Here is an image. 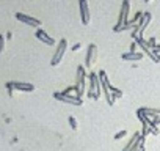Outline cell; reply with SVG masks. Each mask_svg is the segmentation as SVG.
<instances>
[{
  "label": "cell",
  "mask_w": 160,
  "mask_h": 151,
  "mask_svg": "<svg viewBox=\"0 0 160 151\" xmlns=\"http://www.w3.org/2000/svg\"><path fill=\"white\" fill-rule=\"evenodd\" d=\"M68 120H69V124H71V128H72L74 131H77V128H78V124H77V120H75L74 117H69Z\"/></svg>",
  "instance_id": "17"
},
{
  "label": "cell",
  "mask_w": 160,
  "mask_h": 151,
  "mask_svg": "<svg viewBox=\"0 0 160 151\" xmlns=\"http://www.w3.org/2000/svg\"><path fill=\"white\" fill-rule=\"evenodd\" d=\"M16 19L21 21V22H24L25 25H30V27H35V29H39V25H41V21L39 19L32 18V16H27L24 13H16Z\"/></svg>",
  "instance_id": "9"
},
{
  "label": "cell",
  "mask_w": 160,
  "mask_h": 151,
  "mask_svg": "<svg viewBox=\"0 0 160 151\" xmlns=\"http://www.w3.org/2000/svg\"><path fill=\"white\" fill-rule=\"evenodd\" d=\"M158 112H160V110H158ZM154 123H155V124H158V123H160V113H158V118H157V120H155Z\"/></svg>",
  "instance_id": "25"
},
{
  "label": "cell",
  "mask_w": 160,
  "mask_h": 151,
  "mask_svg": "<svg viewBox=\"0 0 160 151\" xmlns=\"http://www.w3.org/2000/svg\"><path fill=\"white\" fill-rule=\"evenodd\" d=\"M129 11H130L129 0H122L121 11H119V18H118V24L113 27V32H115V33H121V32H126V30H129V29L133 30V27L129 24Z\"/></svg>",
  "instance_id": "1"
},
{
  "label": "cell",
  "mask_w": 160,
  "mask_h": 151,
  "mask_svg": "<svg viewBox=\"0 0 160 151\" xmlns=\"http://www.w3.org/2000/svg\"><path fill=\"white\" fill-rule=\"evenodd\" d=\"M36 38H38L41 43L47 44V46H53V44H55V39H53V38H50V36H49V33H46V32H44V30H41V29H38V30H36Z\"/></svg>",
  "instance_id": "12"
},
{
  "label": "cell",
  "mask_w": 160,
  "mask_h": 151,
  "mask_svg": "<svg viewBox=\"0 0 160 151\" xmlns=\"http://www.w3.org/2000/svg\"><path fill=\"white\" fill-rule=\"evenodd\" d=\"M137 44H138V47L141 49V50H144V54L154 61V63H158L160 61V55H157V54H154V50L148 46V41L144 39V38H138L137 41H135Z\"/></svg>",
  "instance_id": "6"
},
{
  "label": "cell",
  "mask_w": 160,
  "mask_h": 151,
  "mask_svg": "<svg viewBox=\"0 0 160 151\" xmlns=\"http://www.w3.org/2000/svg\"><path fill=\"white\" fill-rule=\"evenodd\" d=\"M53 98L61 101V102H66V104H72V106H83V99L82 98H78V96H71V95H63L60 91L53 93Z\"/></svg>",
  "instance_id": "5"
},
{
  "label": "cell",
  "mask_w": 160,
  "mask_h": 151,
  "mask_svg": "<svg viewBox=\"0 0 160 151\" xmlns=\"http://www.w3.org/2000/svg\"><path fill=\"white\" fill-rule=\"evenodd\" d=\"M66 50H68V41L63 38V39L58 43V46H57V50H55V54H53V57H52V60H50V65H52V66H57L58 63H61V60H63Z\"/></svg>",
  "instance_id": "4"
},
{
  "label": "cell",
  "mask_w": 160,
  "mask_h": 151,
  "mask_svg": "<svg viewBox=\"0 0 160 151\" xmlns=\"http://www.w3.org/2000/svg\"><path fill=\"white\" fill-rule=\"evenodd\" d=\"M137 112H140V113H143V115H146L148 118H151L152 121H155L157 118H158V110L157 109H152V107H141V109H138Z\"/></svg>",
  "instance_id": "13"
},
{
  "label": "cell",
  "mask_w": 160,
  "mask_h": 151,
  "mask_svg": "<svg viewBox=\"0 0 160 151\" xmlns=\"http://www.w3.org/2000/svg\"><path fill=\"white\" fill-rule=\"evenodd\" d=\"M85 77H87V71L83 66H78L77 68V74H75V93L78 98H82L85 93H87V82H85Z\"/></svg>",
  "instance_id": "3"
},
{
  "label": "cell",
  "mask_w": 160,
  "mask_h": 151,
  "mask_svg": "<svg viewBox=\"0 0 160 151\" xmlns=\"http://www.w3.org/2000/svg\"><path fill=\"white\" fill-rule=\"evenodd\" d=\"M148 46H149V47H151V49H154V47H155V46H157V41H155V38H154V36H152V38H149V39H148Z\"/></svg>",
  "instance_id": "19"
},
{
  "label": "cell",
  "mask_w": 160,
  "mask_h": 151,
  "mask_svg": "<svg viewBox=\"0 0 160 151\" xmlns=\"http://www.w3.org/2000/svg\"><path fill=\"white\" fill-rule=\"evenodd\" d=\"M80 47H82V44H80V43H77V44H74V46H72V50H78Z\"/></svg>",
  "instance_id": "24"
},
{
  "label": "cell",
  "mask_w": 160,
  "mask_h": 151,
  "mask_svg": "<svg viewBox=\"0 0 160 151\" xmlns=\"http://www.w3.org/2000/svg\"><path fill=\"white\" fill-rule=\"evenodd\" d=\"M121 58L126 60V61H138V60L143 58V54H140V52H126V54L121 55Z\"/></svg>",
  "instance_id": "15"
},
{
  "label": "cell",
  "mask_w": 160,
  "mask_h": 151,
  "mask_svg": "<svg viewBox=\"0 0 160 151\" xmlns=\"http://www.w3.org/2000/svg\"><path fill=\"white\" fill-rule=\"evenodd\" d=\"M75 90H77V88H75V85H72V87H68V88H64L61 93H63V95H71V93H72V91H75Z\"/></svg>",
  "instance_id": "18"
},
{
  "label": "cell",
  "mask_w": 160,
  "mask_h": 151,
  "mask_svg": "<svg viewBox=\"0 0 160 151\" xmlns=\"http://www.w3.org/2000/svg\"><path fill=\"white\" fill-rule=\"evenodd\" d=\"M107 87H108V90L112 91V95H113L115 98H121V96H122V91H121V90H118L116 87H113V85L110 84V81H107Z\"/></svg>",
  "instance_id": "16"
},
{
  "label": "cell",
  "mask_w": 160,
  "mask_h": 151,
  "mask_svg": "<svg viewBox=\"0 0 160 151\" xmlns=\"http://www.w3.org/2000/svg\"><path fill=\"white\" fill-rule=\"evenodd\" d=\"M152 50H154V54H157V55H160V44H157V46H155V47H154Z\"/></svg>",
  "instance_id": "23"
},
{
  "label": "cell",
  "mask_w": 160,
  "mask_h": 151,
  "mask_svg": "<svg viewBox=\"0 0 160 151\" xmlns=\"http://www.w3.org/2000/svg\"><path fill=\"white\" fill-rule=\"evenodd\" d=\"M137 46H138V44L133 41V43L130 44V52H137Z\"/></svg>",
  "instance_id": "22"
},
{
  "label": "cell",
  "mask_w": 160,
  "mask_h": 151,
  "mask_svg": "<svg viewBox=\"0 0 160 151\" xmlns=\"http://www.w3.org/2000/svg\"><path fill=\"white\" fill-rule=\"evenodd\" d=\"M96 58H98V46L96 44H90L88 49H87V57H85V66H87V69H90L94 65Z\"/></svg>",
  "instance_id": "8"
},
{
  "label": "cell",
  "mask_w": 160,
  "mask_h": 151,
  "mask_svg": "<svg viewBox=\"0 0 160 151\" xmlns=\"http://www.w3.org/2000/svg\"><path fill=\"white\" fill-rule=\"evenodd\" d=\"M126 135H127L126 129H124V131H119V132H118V134L115 135V140H121V138H122V137H126Z\"/></svg>",
  "instance_id": "20"
},
{
  "label": "cell",
  "mask_w": 160,
  "mask_h": 151,
  "mask_svg": "<svg viewBox=\"0 0 160 151\" xmlns=\"http://www.w3.org/2000/svg\"><path fill=\"white\" fill-rule=\"evenodd\" d=\"M140 138H141V132H138V131H137V132H133L132 138L126 143V146L122 148V151H132V149H133V146L138 143V140H140Z\"/></svg>",
  "instance_id": "14"
},
{
  "label": "cell",
  "mask_w": 160,
  "mask_h": 151,
  "mask_svg": "<svg viewBox=\"0 0 160 151\" xmlns=\"http://www.w3.org/2000/svg\"><path fill=\"white\" fill-rule=\"evenodd\" d=\"M3 49H5V36L0 35V52H3Z\"/></svg>",
  "instance_id": "21"
},
{
  "label": "cell",
  "mask_w": 160,
  "mask_h": 151,
  "mask_svg": "<svg viewBox=\"0 0 160 151\" xmlns=\"http://www.w3.org/2000/svg\"><path fill=\"white\" fill-rule=\"evenodd\" d=\"M10 84H11V87H13L14 90H19V91H27V93H30V91L35 90V85H33V84H28V82H10Z\"/></svg>",
  "instance_id": "11"
},
{
  "label": "cell",
  "mask_w": 160,
  "mask_h": 151,
  "mask_svg": "<svg viewBox=\"0 0 160 151\" xmlns=\"http://www.w3.org/2000/svg\"><path fill=\"white\" fill-rule=\"evenodd\" d=\"M140 151H144V146H143V148H141V149H140Z\"/></svg>",
  "instance_id": "26"
},
{
  "label": "cell",
  "mask_w": 160,
  "mask_h": 151,
  "mask_svg": "<svg viewBox=\"0 0 160 151\" xmlns=\"http://www.w3.org/2000/svg\"><path fill=\"white\" fill-rule=\"evenodd\" d=\"M152 21V14L151 13H148V11H144L143 13V18L140 19V22L137 24V27L133 29V30H137L141 36H143V33H144V30L148 29V25H149V22Z\"/></svg>",
  "instance_id": "10"
},
{
  "label": "cell",
  "mask_w": 160,
  "mask_h": 151,
  "mask_svg": "<svg viewBox=\"0 0 160 151\" xmlns=\"http://www.w3.org/2000/svg\"><path fill=\"white\" fill-rule=\"evenodd\" d=\"M78 8H80V19H82L83 25H88L91 21V14H90V7L87 0H78Z\"/></svg>",
  "instance_id": "7"
},
{
  "label": "cell",
  "mask_w": 160,
  "mask_h": 151,
  "mask_svg": "<svg viewBox=\"0 0 160 151\" xmlns=\"http://www.w3.org/2000/svg\"><path fill=\"white\" fill-rule=\"evenodd\" d=\"M88 77H90V88H88V91H87V96L91 98V99H99L101 90H102V84H101V81H99V74L91 72Z\"/></svg>",
  "instance_id": "2"
}]
</instances>
